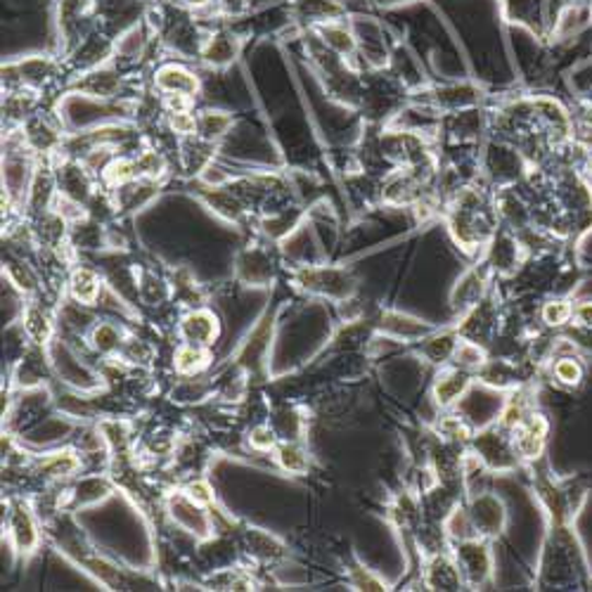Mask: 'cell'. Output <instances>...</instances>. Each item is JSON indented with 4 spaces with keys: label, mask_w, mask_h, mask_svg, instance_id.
I'll list each match as a JSON object with an SVG mask.
<instances>
[{
    "label": "cell",
    "mask_w": 592,
    "mask_h": 592,
    "mask_svg": "<svg viewBox=\"0 0 592 592\" xmlns=\"http://www.w3.org/2000/svg\"><path fill=\"white\" fill-rule=\"evenodd\" d=\"M287 14L303 32L351 18L346 0H287Z\"/></svg>",
    "instance_id": "8992f818"
},
{
    "label": "cell",
    "mask_w": 592,
    "mask_h": 592,
    "mask_svg": "<svg viewBox=\"0 0 592 592\" xmlns=\"http://www.w3.org/2000/svg\"><path fill=\"white\" fill-rule=\"evenodd\" d=\"M552 375H555V379L561 387L579 389L583 384V379H585V366L581 362V358L561 356V358L555 360Z\"/></svg>",
    "instance_id": "7402d4cb"
},
{
    "label": "cell",
    "mask_w": 592,
    "mask_h": 592,
    "mask_svg": "<svg viewBox=\"0 0 592 592\" xmlns=\"http://www.w3.org/2000/svg\"><path fill=\"white\" fill-rule=\"evenodd\" d=\"M467 512H469V520H472L477 536L503 534L507 514H505L503 503H500V498H495L491 493H483V495L472 500V507H469Z\"/></svg>",
    "instance_id": "4fadbf2b"
},
{
    "label": "cell",
    "mask_w": 592,
    "mask_h": 592,
    "mask_svg": "<svg viewBox=\"0 0 592 592\" xmlns=\"http://www.w3.org/2000/svg\"><path fill=\"white\" fill-rule=\"evenodd\" d=\"M507 432L510 429H505L503 424H498V427H483V432L477 434V460L495 469V472H510L520 465V453Z\"/></svg>",
    "instance_id": "5b68a950"
},
{
    "label": "cell",
    "mask_w": 592,
    "mask_h": 592,
    "mask_svg": "<svg viewBox=\"0 0 592 592\" xmlns=\"http://www.w3.org/2000/svg\"><path fill=\"white\" fill-rule=\"evenodd\" d=\"M588 588H590V590H592V576H590V583H588Z\"/></svg>",
    "instance_id": "60d3db41"
},
{
    "label": "cell",
    "mask_w": 592,
    "mask_h": 592,
    "mask_svg": "<svg viewBox=\"0 0 592 592\" xmlns=\"http://www.w3.org/2000/svg\"><path fill=\"white\" fill-rule=\"evenodd\" d=\"M569 0H500L503 20L528 29L538 41H552L559 14Z\"/></svg>",
    "instance_id": "3957f363"
},
{
    "label": "cell",
    "mask_w": 592,
    "mask_h": 592,
    "mask_svg": "<svg viewBox=\"0 0 592 592\" xmlns=\"http://www.w3.org/2000/svg\"><path fill=\"white\" fill-rule=\"evenodd\" d=\"M96 346L100 348V351H112V348L119 346V334L114 327L110 325H102L98 332H96Z\"/></svg>",
    "instance_id": "8d00e7d4"
},
{
    "label": "cell",
    "mask_w": 592,
    "mask_h": 592,
    "mask_svg": "<svg viewBox=\"0 0 592 592\" xmlns=\"http://www.w3.org/2000/svg\"><path fill=\"white\" fill-rule=\"evenodd\" d=\"M588 174L592 176V155H590V159H588Z\"/></svg>",
    "instance_id": "ab89813d"
},
{
    "label": "cell",
    "mask_w": 592,
    "mask_h": 592,
    "mask_svg": "<svg viewBox=\"0 0 592 592\" xmlns=\"http://www.w3.org/2000/svg\"><path fill=\"white\" fill-rule=\"evenodd\" d=\"M188 495L192 500H197V503H211V491H209V485L202 483V481H194L188 485Z\"/></svg>",
    "instance_id": "74e56055"
},
{
    "label": "cell",
    "mask_w": 592,
    "mask_h": 592,
    "mask_svg": "<svg viewBox=\"0 0 592 592\" xmlns=\"http://www.w3.org/2000/svg\"><path fill=\"white\" fill-rule=\"evenodd\" d=\"M453 358L458 362V368L465 372H472L485 366V356L477 342H458Z\"/></svg>",
    "instance_id": "484cf974"
},
{
    "label": "cell",
    "mask_w": 592,
    "mask_h": 592,
    "mask_svg": "<svg viewBox=\"0 0 592 592\" xmlns=\"http://www.w3.org/2000/svg\"><path fill=\"white\" fill-rule=\"evenodd\" d=\"M12 538L22 552H29L36 545V526L24 507H18L12 514Z\"/></svg>",
    "instance_id": "603a6c76"
},
{
    "label": "cell",
    "mask_w": 592,
    "mask_h": 592,
    "mask_svg": "<svg viewBox=\"0 0 592 592\" xmlns=\"http://www.w3.org/2000/svg\"><path fill=\"white\" fill-rule=\"evenodd\" d=\"M543 321L550 327L569 325L573 321V303L569 299H555L543 306Z\"/></svg>",
    "instance_id": "83f0119b"
},
{
    "label": "cell",
    "mask_w": 592,
    "mask_h": 592,
    "mask_svg": "<svg viewBox=\"0 0 592 592\" xmlns=\"http://www.w3.org/2000/svg\"><path fill=\"white\" fill-rule=\"evenodd\" d=\"M254 446H261V448H270L272 444H276V438H272V434L268 429H256L254 436H252Z\"/></svg>",
    "instance_id": "f35d334b"
},
{
    "label": "cell",
    "mask_w": 592,
    "mask_h": 592,
    "mask_svg": "<svg viewBox=\"0 0 592 592\" xmlns=\"http://www.w3.org/2000/svg\"><path fill=\"white\" fill-rule=\"evenodd\" d=\"M176 360H178V370L194 372V370H200L206 362V354L202 351V348L188 346V348H180V354H178Z\"/></svg>",
    "instance_id": "4dcf8cb0"
},
{
    "label": "cell",
    "mask_w": 592,
    "mask_h": 592,
    "mask_svg": "<svg viewBox=\"0 0 592 592\" xmlns=\"http://www.w3.org/2000/svg\"><path fill=\"white\" fill-rule=\"evenodd\" d=\"M26 329L36 342H45V339H48V334H51L48 321H45V315L41 311H36V309H32L26 313Z\"/></svg>",
    "instance_id": "d6a6232c"
},
{
    "label": "cell",
    "mask_w": 592,
    "mask_h": 592,
    "mask_svg": "<svg viewBox=\"0 0 592 592\" xmlns=\"http://www.w3.org/2000/svg\"><path fill=\"white\" fill-rule=\"evenodd\" d=\"M489 276H491L489 261L469 268L465 276L458 280V284H455L453 306L455 309H469V306H474V303H479V299L483 297V290H485V282H489Z\"/></svg>",
    "instance_id": "9a60e30c"
},
{
    "label": "cell",
    "mask_w": 592,
    "mask_h": 592,
    "mask_svg": "<svg viewBox=\"0 0 592 592\" xmlns=\"http://www.w3.org/2000/svg\"><path fill=\"white\" fill-rule=\"evenodd\" d=\"M242 51H245V36L233 32L231 26L219 24L209 32L200 59L209 69L221 71V69L233 67L239 59Z\"/></svg>",
    "instance_id": "52a82bcc"
},
{
    "label": "cell",
    "mask_w": 592,
    "mask_h": 592,
    "mask_svg": "<svg viewBox=\"0 0 592 592\" xmlns=\"http://www.w3.org/2000/svg\"><path fill=\"white\" fill-rule=\"evenodd\" d=\"M155 86L164 96H188L200 93V76L180 63H164L155 71Z\"/></svg>",
    "instance_id": "5bb4252c"
},
{
    "label": "cell",
    "mask_w": 592,
    "mask_h": 592,
    "mask_svg": "<svg viewBox=\"0 0 592 592\" xmlns=\"http://www.w3.org/2000/svg\"><path fill=\"white\" fill-rule=\"evenodd\" d=\"M252 548H254L256 555H261V557H278V555H282L280 545L276 540H272V538L264 536V534H254L252 536Z\"/></svg>",
    "instance_id": "d590c367"
},
{
    "label": "cell",
    "mask_w": 592,
    "mask_h": 592,
    "mask_svg": "<svg viewBox=\"0 0 592 592\" xmlns=\"http://www.w3.org/2000/svg\"><path fill=\"white\" fill-rule=\"evenodd\" d=\"M424 581L432 590H458L462 585V571L458 561H453L446 555H434L427 565Z\"/></svg>",
    "instance_id": "ac0fdd59"
},
{
    "label": "cell",
    "mask_w": 592,
    "mask_h": 592,
    "mask_svg": "<svg viewBox=\"0 0 592 592\" xmlns=\"http://www.w3.org/2000/svg\"><path fill=\"white\" fill-rule=\"evenodd\" d=\"M548 432H550V424L540 413H526V417L512 429L514 448H517L520 458L528 460V462H536L545 450Z\"/></svg>",
    "instance_id": "8fae6325"
},
{
    "label": "cell",
    "mask_w": 592,
    "mask_h": 592,
    "mask_svg": "<svg viewBox=\"0 0 592 592\" xmlns=\"http://www.w3.org/2000/svg\"><path fill=\"white\" fill-rule=\"evenodd\" d=\"M382 329L396 339H420L424 334L432 332L427 323L417 321V317H410L405 313H387L382 317Z\"/></svg>",
    "instance_id": "ffe728a7"
},
{
    "label": "cell",
    "mask_w": 592,
    "mask_h": 592,
    "mask_svg": "<svg viewBox=\"0 0 592 592\" xmlns=\"http://www.w3.org/2000/svg\"><path fill=\"white\" fill-rule=\"evenodd\" d=\"M239 270L247 272L249 280H254V282L266 280V278H270V259L264 252L252 249L239 259Z\"/></svg>",
    "instance_id": "4316f807"
},
{
    "label": "cell",
    "mask_w": 592,
    "mask_h": 592,
    "mask_svg": "<svg viewBox=\"0 0 592 592\" xmlns=\"http://www.w3.org/2000/svg\"><path fill=\"white\" fill-rule=\"evenodd\" d=\"M498 200H491V194L477 186L458 190L448 209L450 235L469 254H477L479 249L491 245L493 237L498 235Z\"/></svg>",
    "instance_id": "6da1fadb"
},
{
    "label": "cell",
    "mask_w": 592,
    "mask_h": 592,
    "mask_svg": "<svg viewBox=\"0 0 592 592\" xmlns=\"http://www.w3.org/2000/svg\"><path fill=\"white\" fill-rule=\"evenodd\" d=\"M455 561L462 571V579L472 585H481L491 579L493 573V555L491 548L479 536L458 540V550H455Z\"/></svg>",
    "instance_id": "9c48e42d"
},
{
    "label": "cell",
    "mask_w": 592,
    "mask_h": 592,
    "mask_svg": "<svg viewBox=\"0 0 592 592\" xmlns=\"http://www.w3.org/2000/svg\"><path fill=\"white\" fill-rule=\"evenodd\" d=\"M462 401V420L474 422L479 427H489L493 417H500L505 407V399L498 391H491L485 387L467 389Z\"/></svg>",
    "instance_id": "7c38bea8"
},
{
    "label": "cell",
    "mask_w": 592,
    "mask_h": 592,
    "mask_svg": "<svg viewBox=\"0 0 592 592\" xmlns=\"http://www.w3.org/2000/svg\"><path fill=\"white\" fill-rule=\"evenodd\" d=\"M183 332L197 344H209L216 337V321L209 313H192L186 317Z\"/></svg>",
    "instance_id": "cb8c5ba5"
},
{
    "label": "cell",
    "mask_w": 592,
    "mask_h": 592,
    "mask_svg": "<svg viewBox=\"0 0 592 592\" xmlns=\"http://www.w3.org/2000/svg\"><path fill=\"white\" fill-rule=\"evenodd\" d=\"M429 98L436 108L462 112V110H472L481 100V88L469 86V83H453V86H442V88L429 90Z\"/></svg>",
    "instance_id": "2e32d148"
},
{
    "label": "cell",
    "mask_w": 592,
    "mask_h": 592,
    "mask_svg": "<svg viewBox=\"0 0 592 592\" xmlns=\"http://www.w3.org/2000/svg\"><path fill=\"white\" fill-rule=\"evenodd\" d=\"M233 126V114L231 112H221V110H204L200 116H197V135L204 141L216 143L223 135L231 131Z\"/></svg>",
    "instance_id": "44dd1931"
},
{
    "label": "cell",
    "mask_w": 592,
    "mask_h": 592,
    "mask_svg": "<svg viewBox=\"0 0 592 592\" xmlns=\"http://www.w3.org/2000/svg\"><path fill=\"white\" fill-rule=\"evenodd\" d=\"M299 282L317 294L332 299H348L356 292V280L346 268H303Z\"/></svg>",
    "instance_id": "ba28073f"
},
{
    "label": "cell",
    "mask_w": 592,
    "mask_h": 592,
    "mask_svg": "<svg viewBox=\"0 0 592 592\" xmlns=\"http://www.w3.org/2000/svg\"><path fill=\"white\" fill-rule=\"evenodd\" d=\"M48 3H51V5H55V3H57V0H48Z\"/></svg>",
    "instance_id": "b9f144b4"
},
{
    "label": "cell",
    "mask_w": 592,
    "mask_h": 592,
    "mask_svg": "<svg viewBox=\"0 0 592 592\" xmlns=\"http://www.w3.org/2000/svg\"><path fill=\"white\" fill-rule=\"evenodd\" d=\"M455 346H458V342H455L453 334H442V337L427 342L424 354H427L434 362H446L448 358H453Z\"/></svg>",
    "instance_id": "f1b7e54d"
},
{
    "label": "cell",
    "mask_w": 592,
    "mask_h": 592,
    "mask_svg": "<svg viewBox=\"0 0 592 592\" xmlns=\"http://www.w3.org/2000/svg\"><path fill=\"white\" fill-rule=\"evenodd\" d=\"M280 462L282 467L287 469V472H294V474H301L309 469V460L306 455H303L297 446H282L280 448Z\"/></svg>",
    "instance_id": "f546056e"
},
{
    "label": "cell",
    "mask_w": 592,
    "mask_h": 592,
    "mask_svg": "<svg viewBox=\"0 0 592 592\" xmlns=\"http://www.w3.org/2000/svg\"><path fill=\"white\" fill-rule=\"evenodd\" d=\"M169 510H171V517L180 526H186L190 534H194L197 538L209 536V520H206V514L202 512V507L197 505V500H192L190 495L188 498L176 495V498H171Z\"/></svg>",
    "instance_id": "e0dca14e"
},
{
    "label": "cell",
    "mask_w": 592,
    "mask_h": 592,
    "mask_svg": "<svg viewBox=\"0 0 592 592\" xmlns=\"http://www.w3.org/2000/svg\"><path fill=\"white\" fill-rule=\"evenodd\" d=\"M121 83L124 81H121L119 67L114 63H110V65H102L98 69H90L81 76H76V79L71 81V90L79 96L108 102V100L119 96Z\"/></svg>",
    "instance_id": "30bf717a"
},
{
    "label": "cell",
    "mask_w": 592,
    "mask_h": 592,
    "mask_svg": "<svg viewBox=\"0 0 592 592\" xmlns=\"http://www.w3.org/2000/svg\"><path fill=\"white\" fill-rule=\"evenodd\" d=\"M469 384H472V379H469V375L465 370H448L444 375H438L436 379V387H434V401L436 405H442V407H448L453 403H458Z\"/></svg>",
    "instance_id": "d6986e66"
},
{
    "label": "cell",
    "mask_w": 592,
    "mask_h": 592,
    "mask_svg": "<svg viewBox=\"0 0 592 592\" xmlns=\"http://www.w3.org/2000/svg\"><path fill=\"white\" fill-rule=\"evenodd\" d=\"M57 71L53 55H29L3 65V86L8 90H41Z\"/></svg>",
    "instance_id": "277c9868"
},
{
    "label": "cell",
    "mask_w": 592,
    "mask_h": 592,
    "mask_svg": "<svg viewBox=\"0 0 592 592\" xmlns=\"http://www.w3.org/2000/svg\"><path fill=\"white\" fill-rule=\"evenodd\" d=\"M576 329H592V299L573 303V323Z\"/></svg>",
    "instance_id": "e575fe53"
},
{
    "label": "cell",
    "mask_w": 592,
    "mask_h": 592,
    "mask_svg": "<svg viewBox=\"0 0 592 592\" xmlns=\"http://www.w3.org/2000/svg\"><path fill=\"white\" fill-rule=\"evenodd\" d=\"M76 465H79V462H76V460L71 458V455H55V458H51L48 462L43 465V469H45V472H48L51 477H65V474L74 472Z\"/></svg>",
    "instance_id": "836d02e7"
},
{
    "label": "cell",
    "mask_w": 592,
    "mask_h": 592,
    "mask_svg": "<svg viewBox=\"0 0 592 592\" xmlns=\"http://www.w3.org/2000/svg\"><path fill=\"white\" fill-rule=\"evenodd\" d=\"M51 8L57 55L67 59L90 34L98 32V0H57Z\"/></svg>",
    "instance_id": "7a4b0ae2"
},
{
    "label": "cell",
    "mask_w": 592,
    "mask_h": 592,
    "mask_svg": "<svg viewBox=\"0 0 592 592\" xmlns=\"http://www.w3.org/2000/svg\"><path fill=\"white\" fill-rule=\"evenodd\" d=\"M71 292L74 297L83 301V303H93L100 294V284H98V278L93 270L88 268H79L71 276Z\"/></svg>",
    "instance_id": "d4e9b609"
},
{
    "label": "cell",
    "mask_w": 592,
    "mask_h": 592,
    "mask_svg": "<svg viewBox=\"0 0 592 592\" xmlns=\"http://www.w3.org/2000/svg\"><path fill=\"white\" fill-rule=\"evenodd\" d=\"M169 126L178 135H183V138H190V135H197V116L190 112H171Z\"/></svg>",
    "instance_id": "1f68e13d"
}]
</instances>
